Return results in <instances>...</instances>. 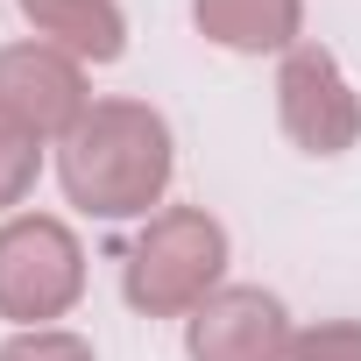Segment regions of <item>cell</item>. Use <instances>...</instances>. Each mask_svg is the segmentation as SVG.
I'll use <instances>...</instances> for the list:
<instances>
[{
    "label": "cell",
    "mask_w": 361,
    "mask_h": 361,
    "mask_svg": "<svg viewBox=\"0 0 361 361\" xmlns=\"http://www.w3.org/2000/svg\"><path fill=\"white\" fill-rule=\"evenodd\" d=\"M170 170H177L170 121L142 99H92V114L57 142L64 199L92 220H135L163 206Z\"/></svg>",
    "instance_id": "obj_1"
},
{
    "label": "cell",
    "mask_w": 361,
    "mask_h": 361,
    "mask_svg": "<svg viewBox=\"0 0 361 361\" xmlns=\"http://www.w3.org/2000/svg\"><path fill=\"white\" fill-rule=\"evenodd\" d=\"M227 276V227L206 206H163L121 262V290L149 319H192Z\"/></svg>",
    "instance_id": "obj_2"
},
{
    "label": "cell",
    "mask_w": 361,
    "mask_h": 361,
    "mask_svg": "<svg viewBox=\"0 0 361 361\" xmlns=\"http://www.w3.org/2000/svg\"><path fill=\"white\" fill-rule=\"evenodd\" d=\"M85 298V248L50 213H8L0 220V319L50 326Z\"/></svg>",
    "instance_id": "obj_3"
},
{
    "label": "cell",
    "mask_w": 361,
    "mask_h": 361,
    "mask_svg": "<svg viewBox=\"0 0 361 361\" xmlns=\"http://www.w3.org/2000/svg\"><path fill=\"white\" fill-rule=\"evenodd\" d=\"M276 121L305 156H347L361 142V92L347 85V71L333 64V50L298 43L283 50L276 71Z\"/></svg>",
    "instance_id": "obj_4"
},
{
    "label": "cell",
    "mask_w": 361,
    "mask_h": 361,
    "mask_svg": "<svg viewBox=\"0 0 361 361\" xmlns=\"http://www.w3.org/2000/svg\"><path fill=\"white\" fill-rule=\"evenodd\" d=\"M290 312L262 283H220L192 319H185V354L192 361H290Z\"/></svg>",
    "instance_id": "obj_5"
},
{
    "label": "cell",
    "mask_w": 361,
    "mask_h": 361,
    "mask_svg": "<svg viewBox=\"0 0 361 361\" xmlns=\"http://www.w3.org/2000/svg\"><path fill=\"white\" fill-rule=\"evenodd\" d=\"M0 114H15L36 142H64L92 114L85 64L50 43H8L0 50Z\"/></svg>",
    "instance_id": "obj_6"
},
{
    "label": "cell",
    "mask_w": 361,
    "mask_h": 361,
    "mask_svg": "<svg viewBox=\"0 0 361 361\" xmlns=\"http://www.w3.org/2000/svg\"><path fill=\"white\" fill-rule=\"evenodd\" d=\"M15 8L29 15L36 43L78 57V64H114L128 50V15L121 0H15Z\"/></svg>",
    "instance_id": "obj_7"
},
{
    "label": "cell",
    "mask_w": 361,
    "mask_h": 361,
    "mask_svg": "<svg viewBox=\"0 0 361 361\" xmlns=\"http://www.w3.org/2000/svg\"><path fill=\"white\" fill-rule=\"evenodd\" d=\"M192 22L206 43L234 57H262V50H298L305 0H192Z\"/></svg>",
    "instance_id": "obj_8"
},
{
    "label": "cell",
    "mask_w": 361,
    "mask_h": 361,
    "mask_svg": "<svg viewBox=\"0 0 361 361\" xmlns=\"http://www.w3.org/2000/svg\"><path fill=\"white\" fill-rule=\"evenodd\" d=\"M36 177H43V142L15 121V114H0V213L22 206L36 192Z\"/></svg>",
    "instance_id": "obj_9"
},
{
    "label": "cell",
    "mask_w": 361,
    "mask_h": 361,
    "mask_svg": "<svg viewBox=\"0 0 361 361\" xmlns=\"http://www.w3.org/2000/svg\"><path fill=\"white\" fill-rule=\"evenodd\" d=\"M0 361H99L85 333H64V326H22L15 340H0Z\"/></svg>",
    "instance_id": "obj_10"
},
{
    "label": "cell",
    "mask_w": 361,
    "mask_h": 361,
    "mask_svg": "<svg viewBox=\"0 0 361 361\" xmlns=\"http://www.w3.org/2000/svg\"><path fill=\"white\" fill-rule=\"evenodd\" d=\"M290 361H361V319H319L290 340Z\"/></svg>",
    "instance_id": "obj_11"
}]
</instances>
